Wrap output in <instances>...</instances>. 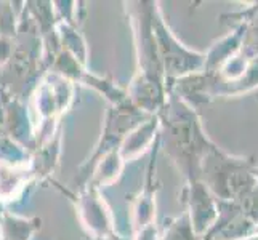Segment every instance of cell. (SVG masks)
Returning <instances> with one entry per match:
<instances>
[{"label":"cell","mask_w":258,"mask_h":240,"mask_svg":"<svg viewBox=\"0 0 258 240\" xmlns=\"http://www.w3.org/2000/svg\"><path fill=\"white\" fill-rule=\"evenodd\" d=\"M153 32L157 45L159 59H161L165 85L175 82V80L201 72L206 63V53H198L186 48L178 40L172 31L168 29L167 23L157 4L153 10Z\"/></svg>","instance_id":"3957f363"},{"label":"cell","mask_w":258,"mask_h":240,"mask_svg":"<svg viewBox=\"0 0 258 240\" xmlns=\"http://www.w3.org/2000/svg\"><path fill=\"white\" fill-rule=\"evenodd\" d=\"M201 181L217 200L237 202L256 184L258 164L253 157L231 155L215 146L202 162Z\"/></svg>","instance_id":"7a4b0ae2"},{"label":"cell","mask_w":258,"mask_h":240,"mask_svg":"<svg viewBox=\"0 0 258 240\" xmlns=\"http://www.w3.org/2000/svg\"><path fill=\"white\" fill-rule=\"evenodd\" d=\"M159 240H201V238L196 235L188 213L184 211L181 216L168 221L165 232Z\"/></svg>","instance_id":"8992f818"},{"label":"cell","mask_w":258,"mask_h":240,"mask_svg":"<svg viewBox=\"0 0 258 240\" xmlns=\"http://www.w3.org/2000/svg\"><path fill=\"white\" fill-rule=\"evenodd\" d=\"M183 202L186 203V213L189 216L196 235L202 238L217 219V199L202 181H192L186 184L183 191Z\"/></svg>","instance_id":"5b68a950"},{"label":"cell","mask_w":258,"mask_h":240,"mask_svg":"<svg viewBox=\"0 0 258 240\" xmlns=\"http://www.w3.org/2000/svg\"><path fill=\"white\" fill-rule=\"evenodd\" d=\"M157 120L161 127L159 143H162L167 155L186 176V181H201L204 158L217 144L204 131L198 111L167 90Z\"/></svg>","instance_id":"6da1fadb"},{"label":"cell","mask_w":258,"mask_h":240,"mask_svg":"<svg viewBox=\"0 0 258 240\" xmlns=\"http://www.w3.org/2000/svg\"><path fill=\"white\" fill-rule=\"evenodd\" d=\"M217 203L215 223L201 240H245L258 234V224L245 215L237 202L217 200Z\"/></svg>","instance_id":"277c9868"},{"label":"cell","mask_w":258,"mask_h":240,"mask_svg":"<svg viewBox=\"0 0 258 240\" xmlns=\"http://www.w3.org/2000/svg\"><path fill=\"white\" fill-rule=\"evenodd\" d=\"M244 26H245V32H244L241 50L248 58L253 59L255 63H258V7L253 16Z\"/></svg>","instance_id":"52a82bcc"},{"label":"cell","mask_w":258,"mask_h":240,"mask_svg":"<svg viewBox=\"0 0 258 240\" xmlns=\"http://www.w3.org/2000/svg\"><path fill=\"white\" fill-rule=\"evenodd\" d=\"M237 205L242 208V211L248 218L258 224V181L242 199L237 200Z\"/></svg>","instance_id":"ba28073f"},{"label":"cell","mask_w":258,"mask_h":240,"mask_svg":"<svg viewBox=\"0 0 258 240\" xmlns=\"http://www.w3.org/2000/svg\"><path fill=\"white\" fill-rule=\"evenodd\" d=\"M253 98H255V101H258V88L255 90V95H253Z\"/></svg>","instance_id":"9c48e42d"}]
</instances>
